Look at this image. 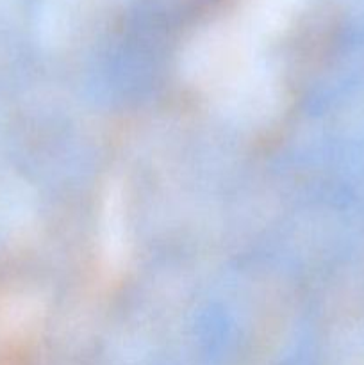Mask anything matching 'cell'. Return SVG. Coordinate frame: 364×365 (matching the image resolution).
Listing matches in <instances>:
<instances>
[{"instance_id": "1", "label": "cell", "mask_w": 364, "mask_h": 365, "mask_svg": "<svg viewBox=\"0 0 364 365\" xmlns=\"http://www.w3.org/2000/svg\"><path fill=\"white\" fill-rule=\"evenodd\" d=\"M123 209H121V195L118 187H109L103 203L102 216V246L107 267L118 269L123 262Z\"/></svg>"}]
</instances>
